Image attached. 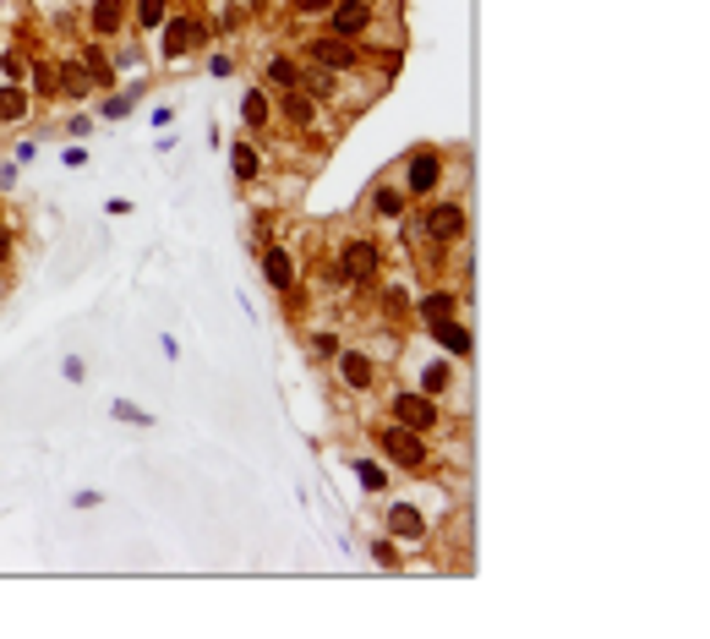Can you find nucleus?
Here are the masks:
<instances>
[{"mask_svg":"<svg viewBox=\"0 0 710 639\" xmlns=\"http://www.w3.org/2000/svg\"><path fill=\"white\" fill-rule=\"evenodd\" d=\"M378 449L394 460V465H405V471H422L426 465V438L422 432H411V427H378Z\"/></svg>","mask_w":710,"mask_h":639,"instance_id":"423d86ee","label":"nucleus"},{"mask_svg":"<svg viewBox=\"0 0 710 639\" xmlns=\"http://www.w3.org/2000/svg\"><path fill=\"white\" fill-rule=\"evenodd\" d=\"M263 279H269L274 290H295V252H290V246H269V252H263Z\"/></svg>","mask_w":710,"mask_h":639,"instance_id":"9b49d317","label":"nucleus"},{"mask_svg":"<svg viewBox=\"0 0 710 639\" xmlns=\"http://www.w3.org/2000/svg\"><path fill=\"white\" fill-rule=\"evenodd\" d=\"M94 82H88V71H83V60H66L61 66V93H72V99H83Z\"/></svg>","mask_w":710,"mask_h":639,"instance_id":"5701e85b","label":"nucleus"},{"mask_svg":"<svg viewBox=\"0 0 710 639\" xmlns=\"http://www.w3.org/2000/svg\"><path fill=\"white\" fill-rule=\"evenodd\" d=\"M334 274H339L345 285H378V279H383V246H378V241H350V246L339 252Z\"/></svg>","mask_w":710,"mask_h":639,"instance_id":"f03ea898","label":"nucleus"},{"mask_svg":"<svg viewBox=\"0 0 710 639\" xmlns=\"http://www.w3.org/2000/svg\"><path fill=\"white\" fill-rule=\"evenodd\" d=\"M0 219H6V208H0Z\"/></svg>","mask_w":710,"mask_h":639,"instance_id":"72a5a7b5","label":"nucleus"},{"mask_svg":"<svg viewBox=\"0 0 710 639\" xmlns=\"http://www.w3.org/2000/svg\"><path fill=\"white\" fill-rule=\"evenodd\" d=\"M22 77L33 82L28 93H44V99H50V93H61V66H50V60H33V66H28Z\"/></svg>","mask_w":710,"mask_h":639,"instance_id":"f3484780","label":"nucleus"},{"mask_svg":"<svg viewBox=\"0 0 710 639\" xmlns=\"http://www.w3.org/2000/svg\"><path fill=\"white\" fill-rule=\"evenodd\" d=\"M389 416L400 421V427H411V432H437L443 427V416H437V405H432V394L422 388H405V394H394V405H389Z\"/></svg>","mask_w":710,"mask_h":639,"instance_id":"39448f33","label":"nucleus"},{"mask_svg":"<svg viewBox=\"0 0 710 639\" xmlns=\"http://www.w3.org/2000/svg\"><path fill=\"white\" fill-rule=\"evenodd\" d=\"M105 213H116V219H127V213H132V202H127V197H110V202H105Z\"/></svg>","mask_w":710,"mask_h":639,"instance_id":"2f4dec72","label":"nucleus"},{"mask_svg":"<svg viewBox=\"0 0 710 639\" xmlns=\"http://www.w3.org/2000/svg\"><path fill=\"white\" fill-rule=\"evenodd\" d=\"M230 164H236L241 180H258V175H263V154H258L252 143H236V148H230Z\"/></svg>","mask_w":710,"mask_h":639,"instance_id":"412c9836","label":"nucleus"},{"mask_svg":"<svg viewBox=\"0 0 710 639\" xmlns=\"http://www.w3.org/2000/svg\"><path fill=\"white\" fill-rule=\"evenodd\" d=\"M284 121H290V126H301V132H312V126H317V104H312V93L284 88Z\"/></svg>","mask_w":710,"mask_h":639,"instance_id":"2eb2a0df","label":"nucleus"},{"mask_svg":"<svg viewBox=\"0 0 710 639\" xmlns=\"http://www.w3.org/2000/svg\"><path fill=\"white\" fill-rule=\"evenodd\" d=\"M127 22H132V5H127V0H94V5H88V33H94V44H116V38L127 33Z\"/></svg>","mask_w":710,"mask_h":639,"instance_id":"6e6552de","label":"nucleus"},{"mask_svg":"<svg viewBox=\"0 0 710 639\" xmlns=\"http://www.w3.org/2000/svg\"><path fill=\"white\" fill-rule=\"evenodd\" d=\"M372 16H378V11H372V0H334V5H328V33H339V38H356V44H361V38L372 33Z\"/></svg>","mask_w":710,"mask_h":639,"instance_id":"0eeeda50","label":"nucleus"},{"mask_svg":"<svg viewBox=\"0 0 710 639\" xmlns=\"http://www.w3.org/2000/svg\"><path fill=\"white\" fill-rule=\"evenodd\" d=\"M132 16H138L142 33H153V27L170 16V0H138V5H132Z\"/></svg>","mask_w":710,"mask_h":639,"instance_id":"393cba45","label":"nucleus"},{"mask_svg":"<svg viewBox=\"0 0 710 639\" xmlns=\"http://www.w3.org/2000/svg\"><path fill=\"white\" fill-rule=\"evenodd\" d=\"M454 307H459V290H432V296H422V318H454Z\"/></svg>","mask_w":710,"mask_h":639,"instance_id":"4be33fe9","label":"nucleus"},{"mask_svg":"<svg viewBox=\"0 0 710 639\" xmlns=\"http://www.w3.org/2000/svg\"><path fill=\"white\" fill-rule=\"evenodd\" d=\"M241 121H247L252 132H263V126L274 121V104H269V93H258V88H252V93L241 99Z\"/></svg>","mask_w":710,"mask_h":639,"instance_id":"a211bd4d","label":"nucleus"},{"mask_svg":"<svg viewBox=\"0 0 710 639\" xmlns=\"http://www.w3.org/2000/svg\"><path fill=\"white\" fill-rule=\"evenodd\" d=\"M443 186V154L437 148H416L405 159V197H432Z\"/></svg>","mask_w":710,"mask_h":639,"instance_id":"1a4fd4ad","label":"nucleus"},{"mask_svg":"<svg viewBox=\"0 0 710 639\" xmlns=\"http://www.w3.org/2000/svg\"><path fill=\"white\" fill-rule=\"evenodd\" d=\"M77 60H83V71H88V82H94V88H110V82H116V66H110L105 44H94V38H88V44L77 49Z\"/></svg>","mask_w":710,"mask_h":639,"instance_id":"ddd939ff","label":"nucleus"},{"mask_svg":"<svg viewBox=\"0 0 710 639\" xmlns=\"http://www.w3.org/2000/svg\"><path fill=\"white\" fill-rule=\"evenodd\" d=\"M301 77H306L301 60H290V55H274V60H269V82H274V88H301Z\"/></svg>","mask_w":710,"mask_h":639,"instance_id":"aec40b11","label":"nucleus"},{"mask_svg":"<svg viewBox=\"0 0 710 639\" xmlns=\"http://www.w3.org/2000/svg\"><path fill=\"white\" fill-rule=\"evenodd\" d=\"M110 416H116V421H127V427H153V416H148L142 405H132V399H116V405H110Z\"/></svg>","mask_w":710,"mask_h":639,"instance_id":"a878e982","label":"nucleus"},{"mask_svg":"<svg viewBox=\"0 0 710 639\" xmlns=\"http://www.w3.org/2000/svg\"><path fill=\"white\" fill-rule=\"evenodd\" d=\"M312 344H317V355H339V339L334 333H312Z\"/></svg>","mask_w":710,"mask_h":639,"instance_id":"7c9ffc66","label":"nucleus"},{"mask_svg":"<svg viewBox=\"0 0 710 639\" xmlns=\"http://www.w3.org/2000/svg\"><path fill=\"white\" fill-rule=\"evenodd\" d=\"M356 476H361L367 492H383V486H389V471H383L378 460H356Z\"/></svg>","mask_w":710,"mask_h":639,"instance_id":"bb28decb","label":"nucleus"},{"mask_svg":"<svg viewBox=\"0 0 710 639\" xmlns=\"http://www.w3.org/2000/svg\"><path fill=\"white\" fill-rule=\"evenodd\" d=\"M389 530H394V536H405V541H422L426 536L422 508H416V503H394V508H389Z\"/></svg>","mask_w":710,"mask_h":639,"instance_id":"4468645a","label":"nucleus"},{"mask_svg":"<svg viewBox=\"0 0 710 639\" xmlns=\"http://www.w3.org/2000/svg\"><path fill=\"white\" fill-rule=\"evenodd\" d=\"M153 33H159V60H186L192 49L208 44V27L197 16H164Z\"/></svg>","mask_w":710,"mask_h":639,"instance_id":"f257e3e1","label":"nucleus"},{"mask_svg":"<svg viewBox=\"0 0 710 639\" xmlns=\"http://www.w3.org/2000/svg\"><path fill=\"white\" fill-rule=\"evenodd\" d=\"M372 558H378L383 569H400V552H394V541H383V536L372 541Z\"/></svg>","mask_w":710,"mask_h":639,"instance_id":"cd10ccee","label":"nucleus"},{"mask_svg":"<svg viewBox=\"0 0 710 639\" xmlns=\"http://www.w3.org/2000/svg\"><path fill=\"white\" fill-rule=\"evenodd\" d=\"M11 257V230H6V219H0V263Z\"/></svg>","mask_w":710,"mask_h":639,"instance_id":"473e14b6","label":"nucleus"},{"mask_svg":"<svg viewBox=\"0 0 710 639\" xmlns=\"http://www.w3.org/2000/svg\"><path fill=\"white\" fill-rule=\"evenodd\" d=\"M61 377H66V383H83V377H88V366H83L77 355H66V361H61Z\"/></svg>","mask_w":710,"mask_h":639,"instance_id":"c85d7f7f","label":"nucleus"},{"mask_svg":"<svg viewBox=\"0 0 710 639\" xmlns=\"http://www.w3.org/2000/svg\"><path fill=\"white\" fill-rule=\"evenodd\" d=\"M416 383H422V394H443V388L454 383V366H448V361H432V366H422Z\"/></svg>","mask_w":710,"mask_h":639,"instance_id":"b1692460","label":"nucleus"},{"mask_svg":"<svg viewBox=\"0 0 710 639\" xmlns=\"http://www.w3.org/2000/svg\"><path fill=\"white\" fill-rule=\"evenodd\" d=\"M306 55H312V66H323V71H334V77L361 66V44H356V38H339V33L306 38Z\"/></svg>","mask_w":710,"mask_h":639,"instance_id":"20e7f679","label":"nucleus"},{"mask_svg":"<svg viewBox=\"0 0 710 639\" xmlns=\"http://www.w3.org/2000/svg\"><path fill=\"white\" fill-rule=\"evenodd\" d=\"M405 202H411V197H405L400 186H378V191H372V213H378V219H400Z\"/></svg>","mask_w":710,"mask_h":639,"instance_id":"6ab92c4d","label":"nucleus"},{"mask_svg":"<svg viewBox=\"0 0 710 639\" xmlns=\"http://www.w3.org/2000/svg\"><path fill=\"white\" fill-rule=\"evenodd\" d=\"M295 5V16H317V11H328L334 0H290Z\"/></svg>","mask_w":710,"mask_h":639,"instance_id":"c756f323","label":"nucleus"},{"mask_svg":"<svg viewBox=\"0 0 710 639\" xmlns=\"http://www.w3.org/2000/svg\"><path fill=\"white\" fill-rule=\"evenodd\" d=\"M28 110H33V93H28L22 82H6V88H0V126H17Z\"/></svg>","mask_w":710,"mask_h":639,"instance_id":"dca6fc26","label":"nucleus"},{"mask_svg":"<svg viewBox=\"0 0 710 639\" xmlns=\"http://www.w3.org/2000/svg\"><path fill=\"white\" fill-rule=\"evenodd\" d=\"M422 235L432 241V246H454V241H465V202H454V197L426 202L422 208Z\"/></svg>","mask_w":710,"mask_h":639,"instance_id":"7ed1b4c3","label":"nucleus"},{"mask_svg":"<svg viewBox=\"0 0 710 639\" xmlns=\"http://www.w3.org/2000/svg\"><path fill=\"white\" fill-rule=\"evenodd\" d=\"M426 328H432V339H437V344H443L448 355H470V350H476V339H470V328H465V322H454V318H432Z\"/></svg>","mask_w":710,"mask_h":639,"instance_id":"f8f14e48","label":"nucleus"},{"mask_svg":"<svg viewBox=\"0 0 710 639\" xmlns=\"http://www.w3.org/2000/svg\"><path fill=\"white\" fill-rule=\"evenodd\" d=\"M339 377H345V388L367 394V388L378 383V361H372L367 350H339Z\"/></svg>","mask_w":710,"mask_h":639,"instance_id":"9d476101","label":"nucleus"}]
</instances>
